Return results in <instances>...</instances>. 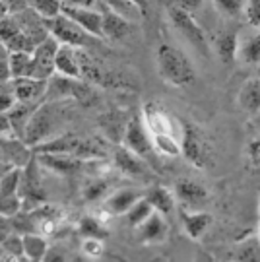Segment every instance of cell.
Instances as JSON below:
<instances>
[{"instance_id":"cb8c5ba5","label":"cell","mask_w":260,"mask_h":262,"mask_svg":"<svg viewBox=\"0 0 260 262\" xmlns=\"http://www.w3.org/2000/svg\"><path fill=\"white\" fill-rule=\"evenodd\" d=\"M56 74L82 80V68H80V58H78V49L60 45L58 55H56Z\"/></svg>"},{"instance_id":"6f0895ef","label":"cell","mask_w":260,"mask_h":262,"mask_svg":"<svg viewBox=\"0 0 260 262\" xmlns=\"http://www.w3.org/2000/svg\"><path fill=\"white\" fill-rule=\"evenodd\" d=\"M10 56V53H8V49L4 47L2 43H0V60H4V58H8Z\"/></svg>"},{"instance_id":"3957f363","label":"cell","mask_w":260,"mask_h":262,"mask_svg":"<svg viewBox=\"0 0 260 262\" xmlns=\"http://www.w3.org/2000/svg\"><path fill=\"white\" fill-rule=\"evenodd\" d=\"M158 74L165 84L173 88H186L196 82V68L183 49L161 43L156 51Z\"/></svg>"},{"instance_id":"30bf717a","label":"cell","mask_w":260,"mask_h":262,"mask_svg":"<svg viewBox=\"0 0 260 262\" xmlns=\"http://www.w3.org/2000/svg\"><path fill=\"white\" fill-rule=\"evenodd\" d=\"M58 49H60V43L53 35H49L31 55V74H29V78L45 80V82L51 80L56 74V55H58Z\"/></svg>"},{"instance_id":"9a60e30c","label":"cell","mask_w":260,"mask_h":262,"mask_svg":"<svg viewBox=\"0 0 260 262\" xmlns=\"http://www.w3.org/2000/svg\"><path fill=\"white\" fill-rule=\"evenodd\" d=\"M62 14L66 18L76 21L80 28L88 31L92 37L95 39H105L103 33V12L90 8H74V6H62Z\"/></svg>"},{"instance_id":"91938a15","label":"cell","mask_w":260,"mask_h":262,"mask_svg":"<svg viewBox=\"0 0 260 262\" xmlns=\"http://www.w3.org/2000/svg\"><path fill=\"white\" fill-rule=\"evenodd\" d=\"M254 237H256V241L260 243V225H258V229H256V233H254Z\"/></svg>"},{"instance_id":"e0dca14e","label":"cell","mask_w":260,"mask_h":262,"mask_svg":"<svg viewBox=\"0 0 260 262\" xmlns=\"http://www.w3.org/2000/svg\"><path fill=\"white\" fill-rule=\"evenodd\" d=\"M175 196L183 202L185 208H194L198 210L200 206H204L210 198V192L208 188L198 183L194 179H179L175 183Z\"/></svg>"},{"instance_id":"8d00e7d4","label":"cell","mask_w":260,"mask_h":262,"mask_svg":"<svg viewBox=\"0 0 260 262\" xmlns=\"http://www.w3.org/2000/svg\"><path fill=\"white\" fill-rule=\"evenodd\" d=\"M62 6H64L62 0H33L31 8L35 10L43 19H53L62 14Z\"/></svg>"},{"instance_id":"60d3db41","label":"cell","mask_w":260,"mask_h":262,"mask_svg":"<svg viewBox=\"0 0 260 262\" xmlns=\"http://www.w3.org/2000/svg\"><path fill=\"white\" fill-rule=\"evenodd\" d=\"M19 183H21V169L10 171L6 177L0 179V196L19 194Z\"/></svg>"},{"instance_id":"5b68a950","label":"cell","mask_w":260,"mask_h":262,"mask_svg":"<svg viewBox=\"0 0 260 262\" xmlns=\"http://www.w3.org/2000/svg\"><path fill=\"white\" fill-rule=\"evenodd\" d=\"M167 16L177 33L185 39L196 53H200L202 56H210L212 45L206 37L204 29L200 28V24L196 21L190 12H185V10L175 8V6H167Z\"/></svg>"},{"instance_id":"d590c367","label":"cell","mask_w":260,"mask_h":262,"mask_svg":"<svg viewBox=\"0 0 260 262\" xmlns=\"http://www.w3.org/2000/svg\"><path fill=\"white\" fill-rule=\"evenodd\" d=\"M235 260L237 262H260V243L256 237L247 239L243 245L237 247L235 251Z\"/></svg>"},{"instance_id":"7bdbcfd3","label":"cell","mask_w":260,"mask_h":262,"mask_svg":"<svg viewBox=\"0 0 260 262\" xmlns=\"http://www.w3.org/2000/svg\"><path fill=\"white\" fill-rule=\"evenodd\" d=\"M24 210V198L19 194L12 196H0V214L6 217H14Z\"/></svg>"},{"instance_id":"b9f144b4","label":"cell","mask_w":260,"mask_h":262,"mask_svg":"<svg viewBox=\"0 0 260 262\" xmlns=\"http://www.w3.org/2000/svg\"><path fill=\"white\" fill-rule=\"evenodd\" d=\"M18 105V95L14 88V80L0 84V113H10Z\"/></svg>"},{"instance_id":"1f68e13d","label":"cell","mask_w":260,"mask_h":262,"mask_svg":"<svg viewBox=\"0 0 260 262\" xmlns=\"http://www.w3.org/2000/svg\"><path fill=\"white\" fill-rule=\"evenodd\" d=\"M8 62L14 80L29 78V74H31V55L29 53H10Z\"/></svg>"},{"instance_id":"f6af8a7d","label":"cell","mask_w":260,"mask_h":262,"mask_svg":"<svg viewBox=\"0 0 260 262\" xmlns=\"http://www.w3.org/2000/svg\"><path fill=\"white\" fill-rule=\"evenodd\" d=\"M4 253L12 254V256H24V237L18 233H14L12 237H8L4 245L0 247Z\"/></svg>"},{"instance_id":"e575fe53","label":"cell","mask_w":260,"mask_h":262,"mask_svg":"<svg viewBox=\"0 0 260 262\" xmlns=\"http://www.w3.org/2000/svg\"><path fill=\"white\" fill-rule=\"evenodd\" d=\"M151 214H154V208L149 206V202L146 198H142L138 204L126 214V222H128L130 227H136L138 229L140 225L146 224L149 217H151Z\"/></svg>"},{"instance_id":"680465c9","label":"cell","mask_w":260,"mask_h":262,"mask_svg":"<svg viewBox=\"0 0 260 262\" xmlns=\"http://www.w3.org/2000/svg\"><path fill=\"white\" fill-rule=\"evenodd\" d=\"M8 14V10H6V6H4V2H0V18H4Z\"/></svg>"},{"instance_id":"6125c7cd","label":"cell","mask_w":260,"mask_h":262,"mask_svg":"<svg viewBox=\"0 0 260 262\" xmlns=\"http://www.w3.org/2000/svg\"><path fill=\"white\" fill-rule=\"evenodd\" d=\"M231 262H237V260H231Z\"/></svg>"},{"instance_id":"83f0119b","label":"cell","mask_w":260,"mask_h":262,"mask_svg":"<svg viewBox=\"0 0 260 262\" xmlns=\"http://www.w3.org/2000/svg\"><path fill=\"white\" fill-rule=\"evenodd\" d=\"M237 103L243 111L251 113V115L260 111V78H251L241 85Z\"/></svg>"},{"instance_id":"4316f807","label":"cell","mask_w":260,"mask_h":262,"mask_svg":"<svg viewBox=\"0 0 260 262\" xmlns=\"http://www.w3.org/2000/svg\"><path fill=\"white\" fill-rule=\"evenodd\" d=\"M144 198L149 202V206L154 208V212H158L161 215H169L175 208V196L169 188L161 187V185H156L146 190Z\"/></svg>"},{"instance_id":"7a4b0ae2","label":"cell","mask_w":260,"mask_h":262,"mask_svg":"<svg viewBox=\"0 0 260 262\" xmlns=\"http://www.w3.org/2000/svg\"><path fill=\"white\" fill-rule=\"evenodd\" d=\"M70 103H72V99L70 101H51V103L41 105L35 111V115L31 117L21 140L26 142L31 150H35L41 144L60 136L62 126L68 122L70 115H72Z\"/></svg>"},{"instance_id":"ba28073f","label":"cell","mask_w":260,"mask_h":262,"mask_svg":"<svg viewBox=\"0 0 260 262\" xmlns=\"http://www.w3.org/2000/svg\"><path fill=\"white\" fill-rule=\"evenodd\" d=\"M19 196L24 198V210H33L47 202L45 187L41 181V165H39L37 158H33L21 169Z\"/></svg>"},{"instance_id":"7402d4cb","label":"cell","mask_w":260,"mask_h":262,"mask_svg":"<svg viewBox=\"0 0 260 262\" xmlns=\"http://www.w3.org/2000/svg\"><path fill=\"white\" fill-rule=\"evenodd\" d=\"M169 235V225L165 217L158 212H154L146 224L138 227V237L144 245H159L167 239Z\"/></svg>"},{"instance_id":"603a6c76","label":"cell","mask_w":260,"mask_h":262,"mask_svg":"<svg viewBox=\"0 0 260 262\" xmlns=\"http://www.w3.org/2000/svg\"><path fill=\"white\" fill-rule=\"evenodd\" d=\"M239 29H225L218 33L214 39V51L222 62H235L237 60V47H239Z\"/></svg>"},{"instance_id":"f546056e","label":"cell","mask_w":260,"mask_h":262,"mask_svg":"<svg viewBox=\"0 0 260 262\" xmlns=\"http://www.w3.org/2000/svg\"><path fill=\"white\" fill-rule=\"evenodd\" d=\"M101 2L107 6V10L119 14L121 18L128 19L132 24H136V21H140V19L144 18L142 10H140L132 0H101Z\"/></svg>"},{"instance_id":"52a82bcc","label":"cell","mask_w":260,"mask_h":262,"mask_svg":"<svg viewBox=\"0 0 260 262\" xmlns=\"http://www.w3.org/2000/svg\"><path fill=\"white\" fill-rule=\"evenodd\" d=\"M45 26L49 29V33L66 47L72 49H88L90 45H95L99 39L92 37L88 31L80 28L76 21H72L70 18H66L64 14L56 16L53 19H45Z\"/></svg>"},{"instance_id":"5bb4252c","label":"cell","mask_w":260,"mask_h":262,"mask_svg":"<svg viewBox=\"0 0 260 262\" xmlns=\"http://www.w3.org/2000/svg\"><path fill=\"white\" fill-rule=\"evenodd\" d=\"M115 165L119 167L121 173L128 175L132 179H148L151 175V165L146 159H142L140 156H136L134 151H130L124 146H117L115 148Z\"/></svg>"},{"instance_id":"d4e9b609","label":"cell","mask_w":260,"mask_h":262,"mask_svg":"<svg viewBox=\"0 0 260 262\" xmlns=\"http://www.w3.org/2000/svg\"><path fill=\"white\" fill-rule=\"evenodd\" d=\"M103 33H105V39L122 41L132 33V21L121 18L111 10H105L103 12Z\"/></svg>"},{"instance_id":"d6a6232c","label":"cell","mask_w":260,"mask_h":262,"mask_svg":"<svg viewBox=\"0 0 260 262\" xmlns=\"http://www.w3.org/2000/svg\"><path fill=\"white\" fill-rule=\"evenodd\" d=\"M78 231L84 235L85 239H95V241H103V239H107V235H109L107 229H105V225H103L99 220L92 217V215L80 220Z\"/></svg>"},{"instance_id":"94428289","label":"cell","mask_w":260,"mask_h":262,"mask_svg":"<svg viewBox=\"0 0 260 262\" xmlns=\"http://www.w3.org/2000/svg\"><path fill=\"white\" fill-rule=\"evenodd\" d=\"M258 214H260V202H258Z\"/></svg>"},{"instance_id":"ffe728a7","label":"cell","mask_w":260,"mask_h":262,"mask_svg":"<svg viewBox=\"0 0 260 262\" xmlns=\"http://www.w3.org/2000/svg\"><path fill=\"white\" fill-rule=\"evenodd\" d=\"M237 62L247 66L260 64V29L239 33V47H237Z\"/></svg>"},{"instance_id":"2e32d148","label":"cell","mask_w":260,"mask_h":262,"mask_svg":"<svg viewBox=\"0 0 260 262\" xmlns=\"http://www.w3.org/2000/svg\"><path fill=\"white\" fill-rule=\"evenodd\" d=\"M144 198L138 188H119L103 200V210L109 215H126Z\"/></svg>"},{"instance_id":"9f6ffc18","label":"cell","mask_w":260,"mask_h":262,"mask_svg":"<svg viewBox=\"0 0 260 262\" xmlns=\"http://www.w3.org/2000/svg\"><path fill=\"white\" fill-rule=\"evenodd\" d=\"M14 169L16 167H12V165H8V163H0V179H4L10 171H14Z\"/></svg>"},{"instance_id":"9c48e42d","label":"cell","mask_w":260,"mask_h":262,"mask_svg":"<svg viewBox=\"0 0 260 262\" xmlns=\"http://www.w3.org/2000/svg\"><path fill=\"white\" fill-rule=\"evenodd\" d=\"M122 146L128 148L130 151H134L136 156H140L142 159H146L149 165L154 163L156 159V148H154V140H151V134L146 128V124L142 121L140 115H134L128 121L126 132H124V138H122Z\"/></svg>"},{"instance_id":"4dcf8cb0","label":"cell","mask_w":260,"mask_h":262,"mask_svg":"<svg viewBox=\"0 0 260 262\" xmlns=\"http://www.w3.org/2000/svg\"><path fill=\"white\" fill-rule=\"evenodd\" d=\"M154 140V148L156 154L159 156H167V158H177L181 156V140L175 136H169V134H158V136H151Z\"/></svg>"},{"instance_id":"be15d7a7","label":"cell","mask_w":260,"mask_h":262,"mask_svg":"<svg viewBox=\"0 0 260 262\" xmlns=\"http://www.w3.org/2000/svg\"><path fill=\"white\" fill-rule=\"evenodd\" d=\"M0 2H4V0H0Z\"/></svg>"},{"instance_id":"7c38bea8","label":"cell","mask_w":260,"mask_h":262,"mask_svg":"<svg viewBox=\"0 0 260 262\" xmlns=\"http://www.w3.org/2000/svg\"><path fill=\"white\" fill-rule=\"evenodd\" d=\"M140 117H142V121H144L151 136L169 134V136L181 138V122L177 124L175 119L163 107H159L158 103H146L144 105V113Z\"/></svg>"},{"instance_id":"7dc6e473","label":"cell","mask_w":260,"mask_h":262,"mask_svg":"<svg viewBox=\"0 0 260 262\" xmlns=\"http://www.w3.org/2000/svg\"><path fill=\"white\" fill-rule=\"evenodd\" d=\"M202 2L204 0H169V6H175V8H181L192 14L202 6Z\"/></svg>"},{"instance_id":"ac0fdd59","label":"cell","mask_w":260,"mask_h":262,"mask_svg":"<svg viewBox=\"0 0 260 262\" xmlns=\"http://www.w3.org/2000/svg\"><path fill=\"white\" fill-rule=\"evenodd\" d=\"M128 117L122 111H117V109H111V111L103 113L99 117V128L103 130L105 138L113 144H122V138H124V132H126V126H128Z\"/></svg>"},{"instance_id":"ab89813d","label":"cell","mask_w":260,"mask_h":262,"mask_svg":"<svg viewBox=\"0 0 260 262\" xmlns=\"http://www.w3.org/2000/svg\"><path fill=\"white\" fill-rule=\"evenodd\" d=\"M109 181L105 179H93L90 181L84 188V198L88 202H95V200H105L109 196Z\"/></svg>"},{"instance_id":"277c9868","label":"cell","mask_w":260,"mask_h":262,"mask_svg":"<svg viewBox=\"0 0 260 262\" xmlns=\"http://www.w3.org/2000/svg\"><path fill=\"white\" fill-rule=\"evenodd\" d=\"M181 156L198 169H208L215 163L214 144L200 126L190 121H181Z\"/></svg>"},{"instance_id":"681fc988","label":"cell","mask_w":260,"mask_h":262,"mask_svg":"<svg viewBox=\"0 0 260 262\" xmlns=\"http://www.w3.org/2000/svg\"><path fill=\"white\" fill-rule=\"evenodd\" d=\"M247 156L252 161V165L260 167V138H252L247 144Z\"/></svg>"},{"instance_id":"f35d334b","label":"cell","mask_w":260,"mask_h":262,"mask_svg":"<svg viewBox=\"0 0 260 262\" xmlns=\"http://www.w3.org/2000/svg\"><path fill=\"white\" fill-rule=\"evenodd\" d=\"M214 2V8L227 18H239L245 14V6H247V0H212Z\"/></svg>"},{"instance_id":"8992f818","label":"cell","mask_w":260,"mask_h":262,"mask_svg":"<svg viewBox=\"0 0 260 262\" xmlns=\"http://www.w3.org/2000/svg\"><path fill=\"white\" fill-rule=\"evenodd\" d=\"M78 101V103H90L93 99V92L90 84L84 80H74L66 76L55 74L47 82L45 103L51 101Z\"/></svg>"},{"instance_id":"bcb514c9","label":"cell","mask_w":260,"mask_h":262,"mask_svg":"<svg viewBox=\"0 0 260 262\" xmlns=\"http://www.w3.org/2000/svg\"><path fill=\"white\" fill-rule=\"evenodd\" d=\"M16 233L14 231V225H12V217H6V215L0 214V247L4 245V241L12 237V235Z\"/></svg>"},{"instance_id":"836d02e7","label":"cell","mask_w":260,"mask_h":262,"mask_svg":"<svg viewBox=\"0 0 260 262\" xmlns=\"http://www.w3.org/2000/svg\"><path fill=\"white\" fill-rule=\"evenodd\" d=\"M12 225H14V231L18 235L39 233V225L29 210H21L18 215H14L12 217Z\"/></svg>"},{"instance_id":"db71d44e","label":"cell","mask_w":260,"mask_h":262,"mask_svg":"<svg viewBox=\"0 0 260 262\" xmlns=\"http://www.w3.org/2000/svg\"><path fill=\"white\" fill-rule=\"evenodd\" d=\"M0 134H12V124L6 113H0Z\"/></svg>"},{"instance_id":"ee69618b","label":"cell","mask_w":260,"mask_h":262,"mask_svg":"<svg viewBox=\"0 0 260 262\" xmlns=\"http://www.w3.org/2000/svg\"><path fill=\"white\" fill-rule=\"evenodd\" d=\"M245 19L254 29H260V0H247L245 6Z\"/></svg>"},{"instance_id":"f907efd6","label":"cell","mask_w":260,"mask_h":262,"mask_svg":"<svg viewBox=\"0 0 260 262\" xmlns=\"http://www.w3.org/2000/svg\"><path fill=\"white\" fill-rule=\"evenodd\" d=\"M84 253L88 256H99L103 253L101 241H95V239H85L84 241Z\"/></svg>"},{"instance_id":"6da1fadb","label":"cell","mask_w":260,"mask_h":262,"mask_svg":"<svg viewBox=\"0 0 260 262\" xmlns=\"http://www.w3.org/2000/svg\"><path fill=\"white\" fill-rule=\"evenodd\" d=\"M45 19L33 8L16 14H6L0 18V43L8 49V53H29L49 37Z\"/></svg>"},{"instance_id":"484cf974","label":"cell","mask_w":260,"mask_h":262,"mask_svg":"<svg viewBox=\"0 0 260 262\" xmlns=\"http://www.w3.org/2000/svg\"><path fill=\"white\" fill-rule=\"evenodd\" d=\"M41 105L43 103H18L12 111L6 113L10 119V124H12V132H14L18 138H24L31 117L35 115V111H37Z\"/></svg>"},{"instance_id":"11a10c76","label":"cell","mask_w":260,"mask_h":262,"mask_svg":"<svg viewBox=\"0 0 260 262\" xmlns=\"http://www.w3.org/2000/svg\"><path fill=\"white\" fill-rule=\"evenodd\" d=\"M136 6H138L140 10H142V14L146 16L148 14V8H149V0H132Z\"/></svg>"},{"instance_id":"8fae6325","label":"cell","mask_w":260,"mask_h":262,"mask_svg":"<svg viewBox=\"0 0 260 262\" xmlns=\"http://www.w3.org/2000/svg\"><path fill=\"white\" fill-rule=\"evenodd\" d=\"M35 158L41 167L49 169L56 175H62V177L82 175L88 171V167L97 163V161H84V159L72 158V156H60V154H35Z\"/></svg>"},{"instance_id":"816d5d0a","label":"cell","mask_w":260,"mask_h":262,"mask_svg":"<svg viewBox=\"0 0 260 262\" xmlns=\"http://www.w3.org/2000/svg\"><path fill=\"white\" fill-rule=\"evenodd\" d=\"M12 70H10V62L8 58L0 60V84H6V82H12Z\"/></svg>"},{"instance_id":"44dd1931","label":"cell","mask_w":260,"mask_h":262,"mask_svg":"<svg viewBox=\"0 0 260 262\" xmlns=\"http://www.w3.org/2000/svg\"><path fill=\"white\" fill-rule=\"evenodd\" d=\"M181 224H183V229L185 233L190 237V239H202L208 229L214 224V217L208 212H186V210H181Z\"/></svg>"},{"instance_id":"c3c4849f","label":"cell","mask_w":260,"mask_h":262,"mask_svg":"<svg viewBox=\"0 0 260 262\" xmlns=\"http://www.w3.org/2000/svg\"><path fill=\"white\" fill-rule=\"evenodd\" d=\"M4 6L8 10V14H16V12H24L33 6V0H4Z\"/></svg>"},{"instance_id":"f5cc1de1","label":"cell","mask_w":260,"mask_h":262,"mask_svg":"<svg viewBox=\"0 0 260 262\" xmlns=\"http://www.w3.org/2000/svg\"><path fill=\"white\" fill-rule=\"evenodd\" d=\"M64 6H74V8H90L93 10V4L97 0H62Z\"/></svg>"},{"instance_id":"4fadbf2b","label":"cell","mask_w":260,"mask_h":262,"mask_svg":"<svg viewBox=\"0 0 260 262\" xmlns=\"http://www.w3.org/2000/svg\"><path fill=\"white\" fill-rule=\"evenodd\" d=\"M33 158H35L33 150L14 132L0 134V163H8L16 169H24Z\"/></svg>"},{"instance_id":"d6986e66","label":"cell","mask_w":260,"mask_h":262,"mask_svg":"<svg viewBox=\"0 0 260 262\" xmlns=\"http://www.w3.org/2000/svg\"><path fill=\"white\" fill-rule=\"evenodd\" d=\"M47 82L45 80H35V78H19V80H14L18 103H45Z\"/></svg>"},{"instance_id":"74e56055","label":"cell","mask_w":260,"mask_h":262,"mask_svg":"<svg viewBox=\"0 0 260 262\" xmlns=\"http://www.w3.org/2000/svg\"><path fill=\"white\" fill-rule=\"evenodd\" d=\"M45 262H85V258L80 253H76L72 249H66L60 245H55L49 249Z\"/></svg>"},{"instance_id":"f1b7e54d","label":"cell","mask_w":260,"mask_h":262,"mask_svg":"<svg viewBox=\"0 0 260 262\" xmlns=\"http://www.w3.org/2000/svg\"><path fill=\"white\" fill-rule=\"evenodd\" d=\"M24 237V256L29 262H45L47 253L51 249V245L41 233L21 235Z\"/></svg>"}]
</instances>
